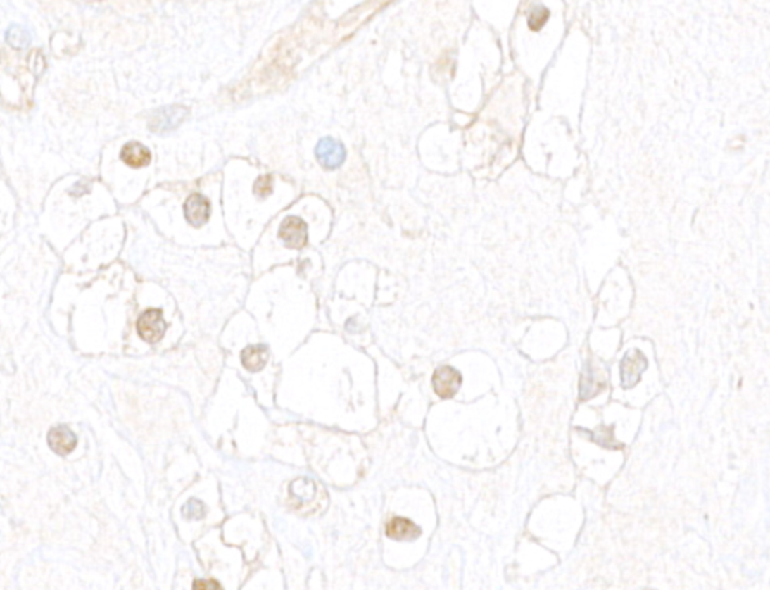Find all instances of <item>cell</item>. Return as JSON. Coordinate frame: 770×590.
Wrapping results in <instances>:
<instances>
[{
  "label": "cell",
  "instance_id": "cell-1",
  "mask_svg": "<svg viewBox=\"0 0 770 590\" xmlns=\"http://www.w3.org/2000/svg\"><path fill=\"white\" fill-rule=\"evenodd\" d=\"M289 494L294 509L304 512V513H313L317 509H321V494H325L321 487L315 484V480L300 477L294 480L289 488Z\"/></svg>",
  "mask_w": 770,
  "mask_h": 590
},
{
  "label": "cell",
  "instance_id": "cell-2",
  "mask_svg": "<svg viewBox=\"0 0 770 590\" xmlns=\"http://www.w3.org/2000/svg\"><path fill=\"white\" fill-rule=\"evenodd\" d=\"M189 116V111L181 106H169L158 108L157 112H153L149 121V128L156 134H164L169 131L178 128L184 119Z\"/></svg>",
  "mask_w": 770,
  "mask_h": 590
},
{
  "label": "cell",
  "instance_id": "cell-3",
  "mask_svg": "<svg viewBox=\"0 0 770 590\" xmlns=\"http://www.w3.org/2000/svg\"><path fill=\"white\" fill-rule=\"evenodd\" d=\"M139 336L149 344H156L164 336L166 332V322L163 318V312L158 309H149L137 321Z\"/></svg>",
  "mask_w": 770,
  "mask_h": 590
},
{
  "label": "cell",
  "instance_id": "cell-4",
  "mask_svg": "<svg viewBox=\"0 0 770 590\" xmlns=\"http://www.w3.org/2000/svg\"><path fill=\"white\" fill-rule=\"evenodd\" d=\"M432 384H434L435 393L439 398L450 399L457 393L462 384V375L456 369L450 366L438 368L432 377Z\"/></svg>",
  "mask_w": 770,
  "mask_h": 590
},
{
  "label": "cell",
  "instance_id": "cell-5",
  "mask_svg": "<svg viewBox=\"0 0 770 590\" xmlns=\"http://www.w3.org/2000/svg\"><path fill=\"white\" fill-rule=\"evenodd\" d=\"M279 235L289 249H301L307 244V239H309L307 225L300 217L284 218L280 226Z\"/></svg>",
  "mask_w": 770,
  "mask_h": 590
},
{
  "label": "cell",
  "instance_id": "cell-6",
  "mask_svg": "<svg viewBox=\"0 0 770 590\" xmlns=\"http://www.w3.org/2000/svg\"><path fill=\"white\" fill-rule=\"evenodd\" d=\"M316 157L321 166L332 170L339 168L345 160V148L337 140L332 137H324L319 140L316 146Z\"/></svg>",
  "mask_w": 770,
  "mask_h": 590
},
{
  "label": "cell",
  "instance_id": "cell-7",
  "mask_svg": "<svg viewBox=\"0 0 770 590\" xmlns=\"http://www.w3.org/2000/svg\"><path fill=\"white\" fill-rule=\"evenodd\" d=\"M647 368L645 357L633 349L626 354L621 362V384L624 389L633 387L638 381H640L641 374Z\"/></svg>",
  "mask_w": 770,
  "mask_h": 590
},
{
  "label": "cell",
  "instance_id": "cell-8",
  "mask_svg": "<svg viewBox=\"0 0 770 590\" xmlns=\"http://www.w3.org/2000/svg\"><path fill=\"white\" fill-rule=\"evenodd\" d=\"M184 213L193 226H202L210 218V202L203 194L194 193L185 202Z\"/></svg>",
  "mask_w": 770,
  "mask_h": 590
},
{
  "label": "cell",
  "instance_id": "cell-9",
  "mask_svg": "<svg viewBox=\"0 0 770 590\" xmlns=\"http://www.w3.org/2000/svg\"><path fill=\"white\" fill-rule=\"evenodd\" d=\"M47 441H49L50 449L58 455H68L75 449L77 446L75 435L72 434V431L67 428V426H56V428L50 429L47 435Z\"/></svg>",
  "mask_w": 770,
  "mask_h": 590
},
{
  "label": "cell",
  "instance_id": "cell-10",
  "mask_svg": "<svg viewBox=\"0 0 770 590\" xmlns=\"http://www.w3.org/2000/svg\"><path fill=\"white\" fill-rule=\"evenodd\" d=\"M385 533H387V536L390 539H394V541H414L420 536L422 530L419 526H415L412 521L398 517V518H393L387 524Z\"/></svg>",
  "mask_w": 770,
  "mask_h": 590
},
{
  "label": "cell",
  "instance_id": "cell-11",
  "mask_svg": "<svg viewBox=\"0 0 770 590\" xmlns=\"http://www.w3.org/2000/svg\"><path fill=\"white\" fill-rule=\"evenodd\" d=\"M120 158H122L127 166L139 169L148 166L151 163V151L139 144V142H130L120 151Z\"/></svg>",
  "mask_w": 770,
  "mask_h": 590
},
{
  "label": "cell",
  "instance_id": "cell-12",
  "mask_svg": "<svg viewBox=\"0 0 770 590\" xmlns=\"http://www.w3.org/2000/svg\"><path fill=\"white\" fill-rule=\"evenodd\" d=\"M268 356L270 353L265 345H250L241 354V360H243L244 368L248 369L250 372H258L267 365Z\"/></svg>",
  "mask_w": 770,
  "mask_h": 590
},
{
  "label": "cell",
  "instance_id": "cell-13",
  "mask_svg": "<svg viewBox=\"0 0 770 590\" xmlns=\"http://www.w3.org/2000/svg\"><path fill=\"white\" fill-rule=\"evenodd\" d=\"M5 38H6V42L9 44L13 49H17V50H21V49H26L30 41H32V37L29 34V30L23 26L20 25H13L5 34Z\"/></svg>",
  "mask_w": 770,
  "mask_h": 590
},
{
  "label": "cell",
  "instance_id": "cell-14",
  "mask_svg": "<svg viewBox=\"0 0 770 590\" xmlns=\"http://www.w3.org/2000/svg\"><path fill=\"white\" fill-rule=\"evenodd\" d=\"M182 513H184L185 518L199 520V518L205 517L206 509H205L203 503H201V501L190 500V501H187V505L182 508Z\"/></svg>",
  "mask_w": 770,
  "mask_h": 590
},
{
  "label": "cell",
  "instance_id": "cell-15",
  "mask_svg": "<svg viewBox=\"0 0 770 590\" xmlns=\"http://www.w3.org/2000/svg\"><path fill=\"white\" fill-rule=\"evenodd\" d=\"M255 192L260 196V198H267V196L272 192V178L270 175H263L255 184Z\"/></svg>",
  "mask_w": 770,
  "mask_h": 590
},
{
  "label": "cell",
  "instance_id": "cell-16",
  "mask_svg": "<svg viewBox=\"0 0 770 590\" xmlns=\"http://www.w3.org/2000/svg\"><path fill=\"white\" fill-rule=\"evenodd\" d=\"M193 590H223V587L215 580H196Z\"/></svg>",
  "mask_w": 770,
  "mask_h": 590
},
{
  "label": "cell",
  "instance_id": "cell-17",
  "mask_svg": "<svg viewBox=\"0 0 770 590\" xmlns=\"http://www.w3.org/2000/svg\"><path fill=\"white\" fill-rule=\"evenodd\" d=\"M91 190V185H87V187H84V181H79L77 182L74 187L71 189V194L72 196H82V194H86L89 193Z\"/></svg>",
  "mask_w": 770,
  "mask_h": 590
},
{
  "label": "cell",
  "instance_id": "cell-18",
  "mask_svg": "<svg viewBox=\"0 0 770 590\" xmlns=\"http://www.w3.org/2000/svg\"><path fill=\"white\" fill-rule=\"evenodd\" d=\"M542 9H543V8H538L537 11H534V13H533L534 15H537V20H534V21H530V25H531V27H533V29H538V27H541V26H543V23H545V21H546V18H542V15H541V13H542Z\"/></svg>",
  "mask_w": 770,
  "mask_h": 590
}]
</instances>
